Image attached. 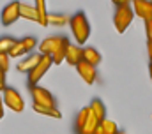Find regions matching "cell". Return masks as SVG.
I'll list each match as a JSON object with an SVG mask.
<instances>
[{
    "mask_svg": "<svg viewBox=\"0 0 152 134\" xmlns=\"http://www.w3.org/2000/svg\"><path fill=\"white\" fill-rule=\"evenodd\" d=\"M149 72H151V79H152V62H151V67H149Z\"/></svg>",
    "mask_w": 152,
    "mask_h": 134,
    "instance_id": "obj_32",
    "label": "cell"
},
{
    "mask_svg": "<svg viewBox=\"0 0 152 134\" xmlns=\"http://www.w3.org/2000/svg\"><path fill=\"white\" fill-rule=\"evenodd\" d=\"M14 44H16V39H12V37H0V53L9 55V51L12 50Z\"/></svg>",
    "mask_w": 152,
    "mask_h": 134,
    "instance_id": "obj_22",
    "label": "cell"
},
{
    "mask_svg": "<svg viewBox=\"0 0 152 134\" xmlns=\"http://www.w3.org/2000/svg\"><path fill=\"white\" fill-rule=\"evenodd\" d=\"M101 129H103V134H117L118 133V127L113 120H103L101 122Z\"/></svg>",
    "mask_w": 152,
    "mask_h": 134,
    "instance_id": "obj_23",
    "label": "cell"
},
{
    "mask_svg": "<svg viewBox=\"0 0 152 134\" xmlns=\"http://www.w3.org/2000/svg\"><path fill=\"white\" fill-rule=\"evenodd\" d=\"M5 76H7V72L0 69V81H2V83H5Z\"/></svg>",
    "mask_w": 152,
    "mask_h": 134,
    "instance_id": "obj_30",
    "label": "cell"
},
{
    "mask_svg": "<svg viewBox=\"0 0 152 134\" xmlns=\"http://www.w3.org/2000/svg\"><path fill=\"white\" fill-rule=\"evenodd\" d=\"M83 62H87V64H90V66L96 67L99 62H101V55H99V51H97L96 48H90V46L83 48Z\"/></svg>",
    "mask_w": 152,
    "mask_h": 134,
    "instance_id": "obj_16",
    "label": "cell"
},
{
    "mask_svg": "<svg viewBox=\"0 0 152 134\" xmlns=\"http://www.w3.org/2000/svg\"><path fill=\"white\" fill-rule=\"evenodd\" d=\"M117 134H124V133H122V131H118V133H117Z\"/></svg>",
    "mask_w": 152,
    "mask_h": 134,
    "instance_id": "obj_33",
    "label": "cell"
},
{
    "mask_svg": "<svg viewBox=\"0 0 152 134\" xmlns=\"http://www.w3.org/2000/svg\"><path fill=\"white\" fill-rule=\"evenodd\" d=\"M34 111L39 115H44V117H51V118H62V113L57 109V108H44V106H37V104H32Z\"/></svg>",
    "mask_w": 152,
    "mask_h": 134,
    "instance_id": "obj_19",
    "label": "cell"
},
{
    "mask_svg": "<svg viewBox=\"0 0 152 134\" xmlns=\"http://www.w3.org/2000/svg\"><path fill=\"white\" fill-rule=\"evenodd\" d=\"M21 42H23V46H25L27 53L34 51V48L37 46V39H36V37H32V35H27V37H23V39H21Z\"/></svg>",
    "mask_w": 152,
    "mask_h": 134,
    "instance_id": "obj_24",
    "label": "cell"
},
{
    "mask_svg": "<svg viewBox=\"0 0 152 134\" xmlns=\"http://www.w3.org/2000/svg\"><path fill=\"white\" fill-rule=\"evenodd\" d=\"M115 5H131L133 0H112Z\"/></svg>",
    "mask_w": 152,
    "mask_h": 134,
    "instance_id": "obj_27",
    "label": "cell"
},
{
    "mask_svg": "<svg viewBox=\"0 0 152 134\" xmlns=\"http://www.w3.org/2000/svg\"><path fill=\"white\" fill-rule=\"evenodd\" d=\"M20 18H25L28 21H39V16H37V11L34 5H28V4H23L20 2Z\"/></svg>",
    "mask_w": 152,
    "mask_h": 134,
    "instance_id": "obj_14",
    "label": "cell"
},
{
    "mask_svg": "<svg viewBox=\"0 0 152 134\" xmlns=\"http://www.w3.org/2000/svg\"><path fill=\"white\" fill-rule=\"evenodd\" d=\"M99 124H101V122L94 117V113H92V109H90V111H88V117H87V122H85L83 127L78 131V134H94Z\"/></svg>",
    "mask_w": 152,
    "mask_h": 134,
    "instance_id": "obj_15",
    "label": "cell"
},
{
    "mask_svg": "<svg viewBox=\"0 0 152 134\" xmlns=\"http://www.w3.org/2000/svg\"><path fill=\"white\" fill-rule=\"evenodd\" d=\"M4 88H5V83H2V81H0V92H4Z\"/></svg>",
    "mask_w": 152,
    "mask_h": 134,
    "instance_id": "obj_31",
    "label": "cell"
},
{
    "mask_svg": "<svg viewBox=\"0 0 152 134\" xmlns=\"http://www.w3.org/2000/svg\"><path fill=\"white\" fill-rule=\"evenodd\" d=\"M41 58H42V55H41V53L28 55V57H25L23 60H20V62H18L16 71H18V72H27V74H28V72H30V71H32V69L41 62Z\"/></svg>",
    "mask_w": 152,
    "mask_h": 134,
    "instance_id": "obj_9",
    "label": "cell"
},
{
    "mask_svg": "<svg viewBox=\"0 0 152 134\" xmlns=\"http://www.w3.org/2000/svg\"><path fill=\"white\" fill-rule=\"evenodd\" d=\"M76 71H78V74L81 76V79L87 83V85H94L96 83V79H97V69L94 66H90V64H87V62H80L78 66H76Z\"/></svg>",
    "mask_w": 152,
    "mask_h": 134,
    "instance_id": "obj_8",
    "label": "cell"
},
{
    "mask_svg": "<svg viewBox=\"0 0 152 134\" xmlns=\"http://www.w3.org/2000/svg\"><path fill=\"white\" fill-rule=\"evenodd\" d=\"M147 53H149V58L152 62V42H147Z\"/></svg>",
    "mask_w": 152,
    "mask_h": 134,
    "instance_id": "obj_29",
    "label": "cell"
},
{
    "mask_svg": "<svg viewBox=\"0 0 152 134\" xmlns=\"http://www.w3.org/2000/svg\"><path fill=\"white\" fill-rule=\"evenodd\" d=\"M83 60V48H80L78 44H71L67 46V53H66V62L69 66H78Z\"/></svg>",
    "mask_w": 152,
    "mask_h": 134,
    "instance_id": "obj_11",
    "label": "cell"
},
{
    "mask_svg": "<svg viewBox=\"0 0 152 134\" xmlns=\"http://www.w3.org/2000/svg\"><path fill=\"white\" fill-rule=\"evenodd\" d=\"M2 99H4V104H5L9 109H12V111H16V113H21V111L25 109V100H23L21 94H20L16 88L5 87L4 92H2Z\"/></svg>",
    "mask_w": 152,
    "mask_h": 134,
    "instance_id": "obj_3",
    "label": "cell"
},
{
    "mask_svg": "<svg viewBox=\"0 0 152 134\" xmlns=\"http://www.w3.org/2000/svg\"><path fill=\"white\" fill-rule=\"evenodd\" d=\"M69 20H71V16H67V14H57V12L48 14V25H51V27H64L69 23Z\"/></svg>",
    "mask_w": 152,
    "mask_h": 134,
    "instance_id": "obj_18",
    "label": "cell"
},
{
    "mask_svg": "<svg viewBox=\"0 0 152 134\" xmlns=\"http://www.w3.org/2000/svg\"><path fill=\"white\" fill-rule=\"evenodd\" d=\"M4 115H5V111H4V99H2V92H0V120L4 118Z\"/></svg>",
    "mask_w": 152,
    "mask_h": 134,
    "instance_id": "obj_28",
    "label": "cell"
},
{
    "mask_svg": "<svg viewBox=\"0 0 152 134\" xmlns=\"http://www.w3.org/2000/svg\"><path fill=\"white\" fill-rule=\"evenodd\" d=\"M53 66V60H51V57L50 55H42V58H41V62H39L37 66L34 67L27 76H28V85L30 87H36L39 81L42 79V76L50 71V67Z\"/></svg>",
    "mask_w": 152,
    "mask_h": 134,
    "instance_id": "obj_4",
    "label": "cell"
},
{
    "mask_svg": "<svg viewBox=\"0 0 152 134\" xmlns=\"http://www.w3.org/2000/svg\"><path fill=\"white\" fill-rule=\"evenodd\" d=\"M18 18H20V2H11V4H7V5L2 9L0 20H2V25H4V27L12 25Z\"/></svg>",
    "mask_w": 152,
    "mask_h": 134,
    "instance_id": "obj_6",
    "label": "cell"
},
{
    "mask_svg": "<svg viewBox=\"0 0 152 134\" xmlns=\"http://www.w3.org/2000/svg\"><path fill=\"white\" fill-rule=\"evenodd\" d=\"M67 46H69V39L67 37H62L60 39V42H58V46L55 48V51L51 53V60H53V64H62V62H66V53H67Z\"/></svg>",
    "mask_w": 152,
    "mask_h": 134,
    "instance_id": "obj_12",
    "label": "cell"
},
{
    "mask_svg": "<svg viewBox=\"0 0 152 134\" xmlns=\"http://www.w3.org/2000/svg\"><path fill=\"white\" fill-rule=\"evenodd\" d=\"M133 18H134V11H133L131 5H117L113 14L115 30L118 34H124L127 30V27L133 23Z\"/></svg>",
    "mask_w": 152,
    "mask_h": 134,
    "instance_id": "obj_2",
    "label": "cell"
},
{
    "mask_svg": "<svg viewBox=\"0 0 152 134\" xmlns=\"http://www.w3.org/2000/svg\"><path fill=\"white\" fill-rule=\"evenodd\" d=\"M60 39H62V35H50V37H46V39L41 41V44H39V53H41V55H50V57H51V53H53L55 48L58 46Z\"/></svg>",
    "mask_w": 152,
    "mask_h": 134,
    "instance_id": "obj_10",
    "label": "cell"
},
{
    "mask_svg": "<svg viewBox=\"0 0 152 134\" xmlns=\"http://www.w3.org/2000/svg\"><path fill=\"white\" fill-rule=\"evenodd\" d=\"M0 69L7 72V69H9V55L0 53Z\"/></svg>",
    "mask_w": 152,
    "mask_h": 134,
    "instance_id": "obj_25",
    "label": "cell"
},
{
    "mask_svg": "<svg viewBox=\"0 0 152 134\" xmlns=\"http://www.w3.org/2000/svg\"><path fill=\"white\" fill-rule=\"evenodd\" d=\"M23 55H27V50H25V46H23V42H21V39H20V41H16V44H14L12 50L9 51V58H20V57H23Z\"/></svg>",
    "mask_w": 152,
    "mask_h": 134,
    "instance_id": "obj_20",
    "label": "cell"
},
{
    "mask_svg": "<svg viewBox=\"0 0 152 134\" xmlns=\"http://www.w3.org/2000/svg\"><path fill=\"white\" fill-rule=\"evenodd\" d=\"M88 111H90V106H85V108H81V109L78 111V115H76V133H78V131L83 127V124L87 122Z\"/></svg>",
    "mask_w": 152,
    "mask_h": 134,
    "instance_id": "obj_21",
    "label": "cell"
},
{
    "mask_svg": "<svg viewBox=\"0 0 152 134\" xmlns=\"http://www.w3.org/2000/svg\"><path fill=\"white\" fill-rule=\"evenodd\" d=\"M145 34H147V42H152V20L145 21Z\"/></svg>",
    "mask_w": 152,
    "mask_h": 134,
    "instance_id": "obj_26",
    "label": "cell"
},
{
    "mask_svg": "<svg viewBox=\"0 0 152 134\" xmlns=\"http://www.w3.org/2000/svg\"><path fill=\"white\" fill-rule=\"evenodd\" d=\"M34 7L37 11V16H39V25L41 27H48V5H46V0H34Z\"/></svg>",
    "mask_w": 152,
    "mask_h": 134,
    "instance_id": "obj_13",
    "label": "cell"
},
{
    "mask_svg": "<svg viewBox=\"0 0 152 134\" xmlns=\"http://www.w3.org/2000/svg\"><path fill=\"white\" fill-rule=\"evenodd\" d=\"M90 109H92V113H94V117L99 120V122H103V120H106V108H104V104H103V100L99 99H94L90 102Z\"/></svg>",
    "mask_w": 152,
    "mask_h": 134,
    "instance_id": "obj_17",
    "label": "cell"
},
{
    "mask_svg": "<svg viewBox=\"0 0 152 134\" xmlns=\"http://www.w3.org/2000/svg\"><path fill=\"white\" fill-rule=\"evenodd\" d=\"M131 7L134 11V16L142 18L143 21L152 20V0H133Z\"/></svg>",
    "mask_w": 152,
    "mask_h": 134,
    "instance_id": "obj_7",
    "label": "cell"
},
{
    "mask_svg": "<svg viewBox=\"0 0 152 134\" xmlns=\"http://www.w3.org/2000/svg\"><path fill=\"white\" fill-rule=\"evenodd\" d=\"M69 27H71V32L75 35L78 46H81V44H85L88 41V37H90V23H88V20H87V16L83 12H76V14L71 16Z\"/></svg>",
    "mask_w": 152,
    "mask_h": 134,
    "instance_id": "obj_1",
    "label": "cell"
},
{
    "mask_svg": "<svg viewBox=\"0 0 152 134\" xmlns=\"http://www.w3.org/2000/svg\"><path fill=\"white\" fill-rule=\"evenodd\" d=\"M30 94H32V104L44 106V108H57L55 106V97L51 95V92H48L42 87H30Z\"/></svg>",
    "mask_w": 152,
    "mask_h": 134,
    "instance_id": "obj_5",
    "label": "cell"
}]
</instances>
